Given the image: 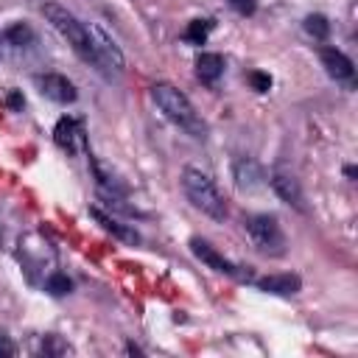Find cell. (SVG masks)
I'll list each match as a JSON object with an SVG mask.
<instances>
[{
	"label": "cell",
	"instance_id": "18",
	"mask_svg": "<svg viewBox=\"0 0 358 358\" xmlns=\"http://www.w3.org/2000/svg\"><path fill=\"white\" fill-rule=\"evenodd\" d=\"M45 288H48L50 294H56V296H64V294H70L73 282H70L64 274H50V277L45 280Z\"/></svg>",
	"mask_w": 358,
	"mask_h": 358
},
{
	"label": "cell",
	"instance_id": "1",
	"mask_svg": "<svg viewBox=\"0 0 358 358\" xmlns=\"http://www.w3.org/2000/svg\"><path fill=\"white\" fill-rule=\"evenodd\" d=\"M151 98H154V103L159 106V112H162L171 123H176L179 129H185L190 137H196V140H204V137H207L204 120L196 115V109H193V103L187 101V95L179 92L173 84H165V81L154 84V87H151Z\"/></svg>",
	"mask_w": 358,
	"mask_h": 358
},
{
	"label": "cell",
	"instance_id": "11",
	"mask_svg": "<svg viewBox=\"0 0 358 358\" xmlns=\"http://www.w3.org/2000/svg\"><path fill=\"white\" fill-rule=\"evenodd\" d=\"M257 288L266 291V294H277V296H291L302 288V280L299 274H268L263 280H257Z\"/></svg>",
	"mask_w": 358,
	"mask_h": 358
},
{
	"label": "cell",
	"instance_id": "13",
	"mask_svg": "<svg viewBox=\"0 0 358 358\" xmlns=\"http://www.w3.org/2000/svg\"><path fill=\"white\" fill-rule=\"evenodd\" d=\"M90 215H92L106 232H112L115 238H120V241H126V243H137V241H140V235H137L131 227L120 224L115 215H109V213H103V210H98V207H90Z\"/></svg>",
	"mask_w": 358,
	"mask_h": 358
},
{
	"label": "cell",
	"instance_id": "5",
	"mask_svg": "<svg viewBox=\"0 0 358 358\" xmlns=\"http://www.w3.org/2000/svg\"><path fill=\"white\" fill-rule=\"evenodd\" d=\"M90 36H92V64L106 78H117L123 73V53H120V48L98 25H90Z\"/></svg>",
	"mask_w": 358,
	"mask_h": 358
},
{
	"label": "cell",
	"instance_id": "8",
	"mask_svg": "<svg viewBox=\"0 0 358 358\" xmlns=\"http://www.w3.org/2000/svg\"><path fill=\"white\" fill-rule=\"evenodd\" d=\"M271 187H274V193H277L285 204H291V207H296L299 213H305V196H302V187H299V182H296L291 173H285V171H274V173H271Z\"/></svg>",
	"mask_w": 358,
	"mask_h": 358
},
{
	"label": "cell",
	"instance_id": "20",
	"mask_svg": "<svg viewBox=\"0 0 358 358\" xmlns=\"http://www.w3.org/2000/svg\"><path fill=\"white\" fill-rule=\"evenodd\" d=\"M229 3H232V8H235L238 14H243V17L255 11V0H229Z\"/></svg>",
	"mask_w": 358,
	"mask_h": 358
},
{
	"label": "cell",
	"instance_id": "23",
	"mask_svg": "<svg viewBox=\"0 0 358 358\" xmlns=\"http://www.w3.org/2000/svg\"><path fill=\"white\" fill-rule=\"evenodd\" d=\"M8 106H11V109H20V106H22V95H20V92H11V95H8Z\"/></svg>",
	"mask_w": 358,
	"mask_h": 358
},
{
	"label": "cell",
	"instance_id": "3",
	"mask_svg": "<svg viewBox=\"0 0 358 358\" xmlns=\"http://www.w3.org/2000/svg\"><path fill=\"white\" fill-rule=\"evenodd\" d=\"M42 14H45V20L59 31V36L67 39V45H70L84 62L92 64V36H90V28H87L73 11H67V8L59 6V3H45V6H42Z\"/></svg>",
	"mask_w": 358,
	"mask_h": 358
},
{
	"label": "cell",
	"instance_id": "2",
	"mask_svg": "<svg viewBox=\"0 0 358 358\" xmlns=\"http://www.w3.org/2000/svg\"><path fill=\"white\" fill-rule=\"evenodd\" d=\"M182 190H185L187 201L196 210H201L204 215H210L213 221H224L227 218V201H224L221 190L199 168H185L182 171Z\"/></svg>",
	"mask_w": 358,
	"mask_h": 358
},
{
	"label": "cell",
	"instance_id": "7",
	"mask_svg": "<svg viewBox=\"0 0 358 358\" xmlns=\"http://www.w3.org/2000/svg\"><path fill=\"white\" fill-rule=\"evenodd\" d=\"M36 84H39L42 95H45V98H50V101H56V103H73V101L78 98L76 84H73L67 76L45 73V76H39V78H36Z\"/></svg>",
	"mask_w": 358,
	"mask_h": 358
},
{
	"label": "cell",
	"instance_id": "6",
	"mask_svg": "<svg viewBox=\"0 0 358 358\" xmlns=\"http://www.w3.org/2000/svg\"><path fill=\"white\" fill-rule=\"evenodd\" d=\"M190 252L207 266V268H213V271H218V274H227V277H235V280H241V282H249L252 280V274L249 271H243L241 266H235L232 260H227L215 246H210L207 241H201V238H190Z\"/></svg>",
	"mask_w": 358,
	"mask_h": 358
},
{
	"label": "cell",
	"instance_id": "19",
	"mask_svg": "<svg viewBox=\"0 0 358 358\" xmlns=\"http://www.w3.org/2000/svg\"><path fill=\"white\" fill-rule=\"evenodd\" d=\"M249 84H252V90H257V92H268L271 90V76L268 73H260V70H252L249 76Z\"/></svg>",
	"mask_w": 358,
	"mask_h": 358
},
{
	"label": "cell",
	"instance_id": "17",
	"mask_svg": "<svg viewBox=\"0 0 358 358\" xmlns=\"http://www.w3.org/2000/svg\"><path fill=\"white\" fill-rule=\"evenodd\" d=\"M305 31H308L313 39H327V36H330V22H327V17H322V14H310V17H305Z\"/></svg>",
	"mask_w": 358,
	"mask_h": 358
},
{
	"label": "cell",
	"instance_id": "10",
	"mask_svg": "<svg viewBox=\"0 0 358 358\" xmlns=\"http://www.w3.org/2000/svg\"><path fill=\"white\" fill-rule=\"evenodd\" d=\"M319 56H322V64H324L327 76H333L336 81H350V78H352L355 67H352L350 56H344V53L336 50V48H324Z\"/></svg>",
	"mask_w": 358,
	"mask_h": 358
},
{
	"label": "cell",
	"instance_id": "9",
	"mask_svg": "<svg viewBox=\"0 0 358 358\" xmlns=\"http://www.w3.org/2000/svg\"><path fill=\"white\" fill-rule=\"evenodd\" d=\"M53 140L62 151L67 154H76L78 151V143L84 140V131H81V123L76 117H59L56 129H53Z\"/></svg>",
	"mask_w": 358,
	"mask_h": 358
},
{
	"label": "cell",
	"instance_id": "12",
	"mask_svg": "<svg viewBox=\"0 0 358 358\" xmlns=\"http://www.w3.org/2000/svg\"><path fill=\"white\" fill-rule=\"evenodd\" d=\"M235 185H238V190L241 193H252V190H257L260 185H263V171H260V165L255 162V159H238L235 162Z\"/></svg>",
	"mask_w": 358,
	"mask_h": 358
},
{
	"label": "cell",
	"instance_id": "15",
	"mask_svg": "<svg viewBox=\"0 0 358 358\" xmlns=\"http://www.w3.org/2000/svg\"><path fill=\"white\" fill-rule=\"evenodd\" d=\"M3 36H6L11 45H17V48H22V45H31V42H34V31H31V25H28V22H14V25H8Z\"/></svg>",
	"mask_w": 358,
	"mask_h": 358
},
{
	"label": "cell",
	"instance_id": "22",
	"mask_svg": "<svg viewBox=\"0 0 358 358\" xmlns=\"http://www.w3.org/2000/svg\"><path fill=\"white\" fill-rule=\"evenodd\" d=\"M42 350H45V352H64V344H59L56 336H48L45 344H42Z\"/></svg>",
	"mask_w": 358,
	"mask_h": 358
},
{
	"label": "cell",
	"instance_id": "21",
	"mask_svg": "<svg viewBox=\"0 0 358 358\" xmlns=\"http://www.w3.org/2000/svg\"><path fill=\"white\" fill-rule=\"evenodd\" d=\"M8 355H14V344L6 333H0V358H8Z\"/></svg>",
	"mask_w": 358,
	"mask_h": 358
},
{
	"label": "cell",
	"instance_id": "4",
	"mask_svg": "<svg viewBox=\"0 0 358 358\" xmlns=\"http://www.w3.org/2000/svg\"><path fill=\"white\" fill-rule=\"evenodd\" d=\"M243 224H246V232H249L252 243L263 255H271V257L285 255V235H282V229H280V224H277L274 215L257 213V215H249Z\"/></svg>",
	"mask_w": 358,
	"mask_h": 358
},
{
	"label": "cell",
	"instance_id": "14",
	"mask_svg": "<svg viewBox=\"0 0 358 358\" xmlns=\"http://www.w3.org/2000/svg\"><path fill=\"white\" fill-rule=\"evenodd\" d=\"M224 73V59L218 53H201L196 59V76L201 78V84H215Z\"/></svg>",
	"mask_w": 358,
	"mask_h": 358
},
{
	"label": "cell",
	"instance_id": "16",
	"mask_svg": "<svg viewBox=\"0 0 358 358\" xmlns=\"http://www.w3.org/2000/svg\"><path fill=\"white\" fill-rule=\"evenodd\" d=\"M210 28H213L210 20H193V22L187 25V31H185V42H190V45H204Z\"/></svg>",
	"mask_w": 358,
	"mask_h": 358
}]
</instances>
